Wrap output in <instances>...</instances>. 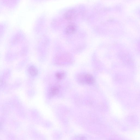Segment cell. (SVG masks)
<instances>
[{
  "label": "cell",
  "mask_w": 140,
  "mask_h": 140,
  "mask_svg": "<svg viewBox=\"0 0 140 140\" xmlns=\"http://www.w3.org/2000/svg\"><path fill=\"white\" fill-rule=\"evenodd\" d=\"M79 81L82 83L88 84H91L94 82V78L90 75L88 74H82L79 77Z\"/></svg>",
  "instance_id": "obj_1"
},
{
  "label": "cell",
  "mask_w": 140,
  "mask_h": 140,
  "mask_svg": "<svg viewBox=\"0 0 140 140\" xmlns=\"http://www.w3.org/2000/svg\"><path fill=\"white\" fill-rule=\"evenodd\" d=\"M76 16V14L74 9H70L67 11L64 15V17L65 19L67 20H72L75 18Z\"/></svg>",
  "instance_id": "obj_2"
},
{
  "label": "cell",
  "mask_w": 140,
  "mask_h": 140,
  "mask_svg": "<svg viewBox=\"0 0 140 140\" xmlns=\"http://www.w3.org/2000/svg\"><path fill=\"white\" fill-rule=\"evenodd\" d=\"M77 27L76 25L74 24H71L67 27L66 29V33L68 35H71L76 32Z\"/></svg>",
  "instance_id": "obj_3"
},
{
  "label": "cell",
  "mask_w": 140,
  "mask_h": 140,
  "mask_svg": "<svg viewBox=\"0 0 140 140\" xmlns=\"http://www.w3.org/2000/svg\"><path fill=\"white\" fill-rule=\"evenodd\" d=\"M29 71L31 75L33 76L37 75L38 73V70L35 67L33 66H31L29 67Z\"/></svg>",
  "instance_id": "obj_4"
},
{
  "label": "cell",
  "mask_w": 140,
  "mask_h": 140,
  "mask_svg": "<svg viewBox=\"0 0 140 140\" xmlns=\"http://www.w3.org/2000/svg\"><path fill=\"white\" fill-rule=\"evenodd\" d=\"M56 76L59 79H61L64 78L66 76V73L64 71H61L56 73Z\"/></svg>",
  "instance_id": "obj_5"
},
{
  "label": "cell",
  "mask_w": 140,
  "mask_h": 140,
  "mask_svg": "<svg viewBox=\"0 0 140 140\" xmlns=\"http://www.w3.org/2000/svg\"><path fill=\"white\" fill-rule=\"evenodd\" d=\"M59 88L58 86H54L52 87L51 91V94L52 96L57 95L59 91Z\"/></svg>",
  "instance_id": "obj_6"
},
{
  "label": "cell",
  "mask_w": 140,
  "mask_h": 140,
  "mask_svg": "<svg viewBox=\"0 0 140 140\" xmlns=\"http://www.w3.org/2000/svg\"><path fill=\"white\" fill-rule=\"evenodd\" d=\"M0 126H1V124H0Z\"/></svg>",
  "instance_id": "obj_7"
}]
</instances>
